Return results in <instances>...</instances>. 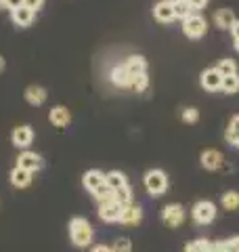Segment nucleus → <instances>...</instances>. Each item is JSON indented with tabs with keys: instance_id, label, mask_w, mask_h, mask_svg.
Returning a JSON list of instances; mask_svg holds the SVG:
<instances>
[{
	"instance_id": "obj_29",
	"label": "nucleus",
	"mask_w": 239,
	"mask_h": 252,
	"mask_svg": "<svg viewBox=\"0 0 239 252\" xmlns=\"http://www.w3.org/2000/svg\"><path fill=\"white\" fill-rule=\"evenodd\" d=\"M220 72V76H231V74H237V63L233 59H220L216 65H214Z\"/></svg>"
},
{
	"instance_id": "obj_41",
	"label": "nucleus",
	"mask_w": 239,
	"mask_h": 252,
	"mask_svg": "<svg viewBox=\"0 0 239 252\" xmlns=\"http://www.w3.org/2000/svg\"><path fill=\"white\" fill-rule=\"evenodd\" d=\"M235 51L239 53V38H237V40H235Z\"/></svg>"
},
{
	"instance_id": "obj_8",
	"label": "nucleus",
	"mask_w": 239,
	"mask_h": 252,
	"mask_svg": "<svg viewBox=\"0 0 239 252\" xmlns=\"http://www.w3.org/2000/svg\"><path fill=\"white\" fill-rule=\"evenodd\" d=\"M141 220H143V208L139 204H130V206L122 208V217H120L118 223L124 227H137L141 225Z\"/></svg>"
},
{
	"instance_id": "obj_20",
	"label": "nucleus",
	"mask_w": 239,
	"mask_h": 252,
	"mask_svg": "<svg viewBox=\"0 0 239 252\" xmlns=\"http://www.w3.org/2000/svg\"><path fill=\"white\" fill-rule=\"evenodd\" d=\"M103 183H105V175H103L101 170H89V172H86V175L82 177V185L89 189L90 193H92L99 185H103Z\"/></svg>"
},
{
	"instance_id": "obj_12",
	"label": "nucleus",
	"mask_w": 239,
	"mask_h": 252,
	"mask_svg": "<svg viewBox=\"0 0 239 252\" xmlns=\"http://www.w3.org/2000/svg\"><path fill=\"white\" fill-rule=\"evenodd\" d=\"M11 141L15 147L28 149L31 145V141H34V130H31L30 126H17V128L11 132Z\"/></svg>"
},
{
	"instance_id": "obj_28",
	"label": "nucleus",
	"mask_w": 239,
	"mask_h": 252,
	"mask_svg": "<svg viewBox=\"0 0 239 252\" xmlns=\"http://www.w3.org/2000/svg\"><path fill=\"white\" fill-rule=\"evenodd\" d=\"M210 250H212V242L206 238L187 242V246H185V252H210Z\"/></svg>"
},
{
	"instance_id": "obj_24",
	"label": "nucleus",
	"mask_w": 239,
	"mask_h": 252,
	"mask_svg": "<svg viewBox=\"0 0 239 252\" xmlns=\"http://www.w3.org/2000/svg\"><path fill=\"white\" fill-rule=\"evenodd\" d=\"M116 202H120L122 206H130V204H134L132 200H134V193H132V187L130 185H124V187H120V189H116Z\"/></svg>"
},
{
	"instance_id": "obj_34",
	"label": "nucleus",
	"mask_w": 239,
	"mask_h": 252,
	"mask_svg": "<svg viewBox=\"0 0 239 252\" xmlns=\"http://www.w3.org/2000/svg\"><path fill=\"white\" fill-rule=\"evenodd\" d=\"M23 6H28V9H31L34 13H38V11L44 6V0H23Z\"/></svg>"
},
{
	"instance_id": "obj_35",
	"label": "nucleus",
	"mask_w": 239,
	"mask_h": 252,
	"mask_svg": "<svg viewBox=\"0 0 239 252\" xmlns=\"http://www.w3.org/2000/svg\"><path fill=\"white\" fill-rule=\"evenodd\" d=\"M187 2H189V6H191L193 11H202V9H206V6H208L210 0H187Z\"/></svg>"
},
{
	"instance_id": "obj_38",
	"label": "nucleus",
	"mask_w": 239,
	"mask_h": 252,
	"mask_svg": "<svg viewBox=\"0 0 239 252\" xmlns=\"http://www.w3.org/2000/svg\"><path fill=\"white\" fill-rule=\"evenodd\" d=\"M90 252H111V248H109V246H105V244H99V246H94Z\"/></svg>"
},
{
	"instance_id": "obj_32",
	"label": "nucleus",
	"mask_w": 239,
	"mask_h": 252,
	"mask_svg": "<svg viewBox=\"0 0 239 252\" xmlns=\"http://www.w3.org/2000/svg\"><path fill=\"white\" fill-rule=\"evenodd\" d=\"M149 86V76L147 74H141V76H137V78H132V86L130 89L132 91H137V93H143Z\"/></svg>"
},
{
	"instance_id": "obj_27",
	"label": "nucleus",
	"mask_w": 239,
	"mask_h": 252,
	"mask_svg": "<svg viewBox=\"0 0 239 252\" xmlns=\"http://www.w3.org/2000/svg\"><path fill=\"white\" fill-rule=\"evenodd\" d=\"M172 6H174V15H177V19H187L189 15H193L195 11L189 6L187 0H172Z\"/></svg>"
},
{
	"instance_id": "obj_26",
	"label": "nucleus",
	"mask_w": 239,
	"mask_h": 252,
	"mask_svg": "<svg viewBox=\"0 0 239 252\" xmlns=\"http://www.w3.org/2000/svg\"><path fill=\"white\" fill-rule=\"evenodd\" d=\"M237 135H239V114H235V116L229 120L227 130H225V141H227L229 145H233Z\"/></svg>"
},
{
	"instance_id": "obj_17",
	"label": "nucleus",
	"mask_w": 239,
	"mask_h": 252,
	"mask_svg": "<svg viewBox=\"0 0 239 252\" xmlns=\"http://www.w3.org/2000/svg\"><path fill=\"white\" fill-rule=\"evenodd\" d=\"M34 17H36V13L31 11V9H28V6H19V9L11 11V19H13L15 26H19V28H28V26H31Z\"/></svg>"
},
{
	"instance_id": "obj_31",
	"label": "nucleus",
	"mask_w": 239,
	"mask_h": 252,
	"mask_svg": "<svg viewBox=\"0 0 239 252\" xmlns=\"http://www.w3.org/2000/svg\"><path fill=\"white\" fill-rule=\"evenodd\" d=\"M111 252H132V242L128 238H118L111 246Z\"/></svg>"
},
{
	"instance_id": "obj_2",
	"label": "nucleus",
	"mask_w": 239,
	"mask_h": 252,
	"mask_svg": "<svg viewBox=\"0 0 239 252\" xmlns=\"http://www.w3.org/2000/svg\"><path fill=\"white\" fill-rule=\"evenodd\" d=\"M143 185H145V191L151 198H162L168 191V175L159 168H151L143 177Z\"/></svg>"
},
{
	"instance_id": "obj_1",
	"label": "nucleus",
	"mask_w": 239,
	"mask_h": 252,
	"mask_svg": "<svg viewBox=\"0 0 239 252\" xmlns=\"http://www.w3.org/2000/svg\"><path fill=\"white\" fill-rule=\"evenodd\" d=\"M92 225L86 220L84 217H74L69 220V238L74 242V246L78 248H86L92 244Z\"/></svg>"
},
{
	"instance_id": "obj_36",
	"label": "nucleus",
	"mask_w": 239,
	"mask_h": 252,
	"mask_svg": "<svg viewBox=\"0 0 239 252\" xmlns=\"http://www.w3.org/2000/svg\"><path fill=\"white\" fill-rule=\"evenodd\" d=\"M19 6H23V0H4V9H9V11H15Z\"/></svg>"
},
{
	"instance_id": "obj_42",
	"label": "nucleus",
	"mask_w": 239,
	"mask_h": 252,
	"mask_svg": "<svg viewBox=\"0 0 239 252\" xmlns=\"http://www.w3.org/2000/svg\"><path fill=\"white\" fill-rule=\"evenodd\" d=\"M0 9H4V0H0Z\"/></svg>"
},
{
	"instance_id": "obj_22",
	"label": "nucleus",
	"mask_w": 239,
	"mask_h": 252,
	"mask_svg": "<svg viewBox=\"0 0 239 252\" xmlns=\"http://www.w3.org/2000/svg\"><path fill=\"white\" fill-rule=\"evenodd\" d=\"M105 183L114 189H120V187H124V185H128V179H126V175L124 172H120V170H111V172H107L105 175Z\"/></svg>"
},
{
	"instance_id": "obj_9",
	"label": "nucleus",
	"mask_w": 239,
	"mask_h": 252,
	"mask_svg": "<svg viewBox=\"0 0 239 252\" xmlns=\"http://www.w3.org/2000/svg\"><path fill=\"white\" fill-rule=\"evenodd\" d=\"M199 162H202V166L206 170H218L222 168V164H225V156H222L218 149H204L202 156H199Z\"/></svg>"
},
{
	"instance_id": "obj_23",
	"label": "nucleus",
	"mask_w": 239,
	"mask_h": 252,
	"mask_svg": "<svg viewBox=\"0 0 239 252\" xmlns=\"http://www.w3.org/2000/svg\"><path fill=\"white\" fill-rule=\"evenodd\" d=\"M220 91L225 94H237L239 93V76L231 74V76H222V86Z\"/></svg>"
},
{
	"instance_id": "obj_15",
	"label": "nucleus",
	"mask_w": 239,
	"mask_h": 252,
	"mask_svg": "<svg viewBox=\"0 0 239 252\" xmlns=\"http://www.w3.org/2000/svg\"><path fill=\"white\" fill-rule=\"evenodd\" d=\"M26 101L30 105H34V107H40L46 101V97H49V93H46L42 86H38V84H30L28 89H26Z\"/></svg>"
},
{
	"instance_id": "obj_14",
	"label": "nucleus",
	"mask_w": 239,
	"mask_h": 252,
	"mask_svg": "<svg viewBox=\"0 0 239 252\" xmlns=\"http://www.w3.org/2000/svg\"><path fill=\"white\" fill-rule=\"evenodd\" d=\"M124 69L128 72L130 78H137L141 74H147V61H145V57H141V55H134V57L126 59Z\"/></svg>"
},
{
	"instance_id": "obj_19",
	"label": "nucleus",
	"mask_w": 239,
	"mask_h": 252,
	"mask_svg": "<svg viewBox=\"0 0 239 252\" xmlns=\"http://www.w3.org/2000/svg\"><path fill=\"white\" fill-rule=\"evenodd\" d=\"M235 21H237V17L231 9H218L214 13V26L218 30H231V26H233Z\"/></svg>"
},
{
	"instance_id": "obj_37",
	"label": "nucleus",
	"mask_w": 239,
	"mask_h": 252,
	"mask_svg": "<svg viewBox=\"0 0 239 252\" xmlns=\"http://www.w3.org/2000/svg\"><path fill=\"white\" fill-rule=\"evenodd\" d=\"M231 36H233V40H237V38H239V19L233 23V26H231Z\"/></svg>"
},
{
	"instance_id": "obj_25",
	"label": "nucleus",
	"mask_w": 239,
	"mask_h": 252,
	"mask_svg": "<svg viewBox=\"0 0 239 252\" xmlns=\"http://www.w3.org/2000/svg\"><path fill=\"white\" fill-rule=\"evenodd\" d=\"M114 195H116V191L111 189L107 183H103V185H99L97 189L92 191V198L97 200L99 204H103V202H109V200H114Z\"/></svg>"
},
{
	"instance_id": "obj_6",
	"label": "nucleus",
	"mask_w": 239,
	"mask_h": 252,
	"mask_svg": "<svg viewBox=\"0 0 239 252\" xmlns=\"http://www.w3.org/2000/svg\"><path fill=\"white\" fill-rule=\"evenodd\" d=\"M122 204L116 202L114 200H109V202H103L99 204V219L101 220H105V223H118L120 217H122Z\"/></svg>"
},
{
	"instance_id": "obj_18",
	"label": "nucleus",
	"mask_w": 239,
	"mask_h": 252,
	"mask_svg": "<svg viewBox=\"0 0 239 252\" xmlns=\"http://www.w3.org/2000/svg\"><path fill=\"white\" fill-rule=\"evenodd\" d=\"M34 172H30V170H26V168H19V166H15L13 170H11V185L13 187H17V189H23V187H28L30 183H31V177Z\"/></svg>"
},
{
	"instance_id": "obj_10",
	"label": "nucleus",
	"mask_w": 239,
	"mask_h": 252,
	"mask_svg": "<svg viewBox=\"0 0 239 252\" xmlns=\"http://www.w3.org/2000/svg\"><path fill=\"white\" fill-rule=\"evenodd\" d=\"M17 166L19 168H26L30 172H38L40 168L44 166V160L36 152H28V149H26V152L19 154V158H17Z\"/></svg>"
},
{
	"instance_id": "obj_40",
	"label": "nucleus",
	"mask_w": 239,
	"mask_h": 252,
	"mask_svg": "<svg viewBox=\"0 0 239 252\" xmlns=\"http://www.w3.org/2000/svg\"><path fill=\"white\" fill-rule=\"evenodd\" d=\"M233 147H237V149H239V135L235 137V143H233Z\"/></svg>"
},
{
	"instance_id": "obj_21",
	"label": "nucleus",
	"mask_w": 239,
	"mask_h": 252,
	"mask_svg": "<svg viewBox=\"0 0 239 252\" xmlns=\"http://www.w3.org/2000/svg\"><path fill=\"white\" fill-rule=\"evenodd\" d=\"M220 204H222V208L229 210V212H233L239 208V191H235V189H229V191L222 193V198H220Z\"/></svg>"
},
{
	"instance_id": "obj_7",
	"label": "nucleus",
	"mask_w": 239,
	"mask_h": 252,
	"mask_svg": "<svg viewBox=\"0 0 239 252\" xmlns=\"http://www.w3.org/2000/svg\"><path fill=\"white\" fill-rule=\"evenodd\" d=\"M199 84H202V89L204 91H208V93H216L220 91V86H222V76L216 67H208V69H204L202 76H199Z\"/></svg>"
},
{
	"instance_id": "obj_30",
	"label": "nucleus",
	"mask_w": 239,
	"mask_h": 252,
	"mask_svg": "<svg viewBox=\"0 0 239 252\" xmlns=\"http://www.w3.org/2000/svg\"><path fill=\"white\" fill-rule=\"evenodd\" d=\"M180 120L185 124H195L199 120V109L197 107H185L180 112Z\"/></svg>"
},
{
	"instance_id": "obj_39",
	"label": "nucleus",
	"mask_w": 239,
	"mask_h": 252,
	"mask_svg": "<svg viewBox=\"0 0 239 252\" xmlns=\"http://www.w3.org/2000/svg\"><path fill=\"white\" fill-rule=\"evenodd\" d=\"M4 67H6V61H4L2 55H0V72H4Z\"/></svg>"
},
{
	"instance_id": "obj_5",
	"label": "nucleus",
	"mask_w": 239,
	"mask_h": 252,
	"mask_svg": "<svg viewBox=\"0 0 239 252\" xmlns=\"http://www.w3.org/2000/svg\"><path fill=\"white\" fill-rule=\"evenodd\" d=\"M162 220L166 227H170V229H177V227L182 225V220H185V206L179 202L174 204H166L162 208Z\"/></svg>"
},
{
	"instance_id": "obj_33",
	"label": "nucleus",
	"mask_w": 239,
	"mask_h": 252,
	"mask_svg": "<svg viewBox=\"0 0 239 252\" xmlns=\"http://www.w3.org/2000/svg\"><path fill=\"white\" fill-rule=\"evenodd\" d=\"M222 248H225V252H239V235L222 240Z\"/></svg>"
},
{
	"instance_id": "obj_11",
	"label": "nucleus",
	"mask_w": 239,
	"mask_h": 252,
	"mask_svg": "<svg viewBox=\"0 0 239 252\" xmlns=\"http://www.w3.org/2000/svg\"><path fill=\"white\" fill-rule=\"evenodd\" d=\"M153 17L159 23H172L174 19H177V15H174V6H172V0H159V2H155V6H153Z\"/></svg>"
},
{
	"instance_id": "obj_3",
	"label": "nucleus",
	"mask_w": 239,
	"mask_h": 252,
	"mask_svg": "<svg viewBox=\"0 0 239 252\" xmlns=\"http://www.w3.org/2000/svg\"><path fill=\"white\" fill-rule=\"evenodd\" d=\"M216 215H218V208H216V204L210 200H199L193 204V208H191V219H193V223L199 227L214 223Z\"/></svg>"
},
{
	"instance_id": "obj_16",
	"label": "nucleus",
	"mask_w": 239,
	"mask_h": 252,
	"mask_svg": "<svg viewBox=\"0 0 239 252\" xmlns=\"http://www.w3.org/2000/svg\"><path fill=\"white\" fill-rule=\"evenodd\" d=\"M109 80H111V84H114V86H118V89H130V86H132V78L124 69V65H116L114 69H111Z\"/></svg>"
},
{
	"instance_id": "obj_13",
	"label": "nucleus",
	"mask_w": 239,
	"mask_h": 252,
	"mask_svg": "<svg viewBox=\"0 0 239 252\" xmlns=\"http://www.w3.org/2000/svg\"><path fill=\"white\" fill-rule=\"evenodd\" d=\"M49 120L53 126H57V128H65V126H69V122H71V114H69L67 107L57 105L49 112Z\"/></svg>"
},
{
	"instance_id": "obj_4",
	"label": "nucleus",
	"mask_w": 239,
	"mask_h": 252,
	"mask_svg": "<svg viewBox=\"0 0 239 252\" xmlns=\"http://www.w3.org/2000/svg\"><path fill=\"white\" fill-rule=\"evenodd\" d=\"M206 32H208V21H206V17H202L199 13H193V15H189L187 19H182V34L187 38H191V40L204 38Z\"/></svg>"
}]
</instances>
